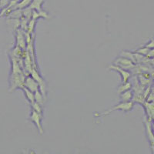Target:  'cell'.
Wrapping results in <instances>:
<instances>
[{"mask_svg": "<svg viewBox=\"0 0 154 154\" xmlns=\"http://www.w3.org/2000/svg\"><path fill=\"white\" fill-rule=\"evenodd\" d=\"M151 127H152V133H153V135H154V124L152 125V126H151Z\"/></svg>", "mask_w": 154, "mask_h": 154, "instance_id": "19", "label": "cell"}, {"mask_svg": "<svg viewBox=\"0 0 154 154\" xmlns=\"http://www.w3.org/2000/svg\"><path fill=\"white\" fill-rule=\"evenodd\" d=\"M23 89L24 90V93L25 94H26V98L28 99V100L29 101L30 103L35 102V96H34L33 92L30 91L29 89H28L27 88L25 87V86L23 88Z\"/></svg>", "mask_w": 154, "mask_h": 154, "instance_id": "11", "label": "cell"}, {"mask_svg": "<svg viewBox=\"0 0 154 154\" xmlns=\"http://www.w3.org/2000/svg\"><path fill=\"white\" fill-rule=\"evenodd\" d=\"M17 46L20 49H25L26 46V38L20 32H18L17 34Z\"/></svg>", "mask_w": 154, "mask_h": 154, "instance_id": "10", "label": "cell"}, {"mask_svg": "<svg viewBox=\"0 0 154 154\" xmlns=\"http://www.w3.org/2000/svg\"><path fill=\"white\" fill-rule=\"evenodd\" d=\"M14 1H15V2H19V1H21V0H14Z\"/></svg>", "mask_w": 154, "mask_h": 154, "instance_id": "21", "label": "cell"}, {"mask_svg": "<svg viewBox=\"0 0 154 154\" xmlns=\"http://www.w3.org/2000/svg\"><path fill=\"white\" fill-rule=\"evenodd\" d=\"M151 63H152V65L154 66V59H152V60H151Z\"/></svg>", "mask_w": 154, "mask_h": 154, "instance_id": "20", "label": "cell"}, {"mask_svg": "<svg viewBox=\"0 0 154 154\" xmlns=\"http://www.w3.org/2000/svg\"><path fill=\"white\" fill-rule=\"evenodd\" d=\"M35 20L32 19L31 21L28 23V32L29 33H32L33 32L34 28H35Z\"/></svg>", "mask_w": 154, "mask_h": 154, "instance_id": "15", "label": "cell"}, {"mask_svg": "<svg viewBox=\"0 0 154 154\" xmlns=\"http://www.w3.org/2000/svg\"><path fill=\"white\" fill-rule=\"evenodd\" d=\"M133 103L131 101L128 102H123L121 103L118 104L117 106H114L113 108L109 109V110L106 111V112H101V113H96L95 114V116L96 117H100V116H107L109 114H110L111 112H113L115 110H123L124 112H128V111H130L133 108Z\"/></svg>", "mask_w": 154, "mask_h": 154, "instance_id": "1", "label": "cell"}, {"mask_svg": "<svg viewBox=\"0 0 154 154\" xmlns=\"http://www.w3.org/2000/svg\"><path fill=\"white\" fill-rule=\"evenodd\" d=\"M146 47L148 48V49H154V39H152L150 40V42H149L148 44L146 45Z\"/></svg>", "mask_w": 154, "mask_h": 154, "instance_id": "18", "label": "cell"}, {"mask_svg": "<svg viewBox=\"0 0 154 154\" xmlns=\"http://www.w3.org/2000/svg\"><path fill=\"white\" fill-rule=\"evenodd\" d=\"M34 96H35V101L36 103H38V104H40V105H42L43 104V98L44 96L42 94L41 92H39V90H37L34 93Z\"/></svg>", "mask_w": 154, "mask_h": 154, "instance_id": "13", "label": "cell"}, {"mask_svg": "<svg viewBox=\"0 0 154 154\" xmlns=\"http://www.w3.org/2000/svg\"><path fill=\"white\" fill-rule=\"evenodd\" d=\"M24 86L29 89L30 91L35 93L39 89V85L32 76H27L24 81Z\"/></svg>", "mask_w": 154, "mask_h": 154, "instance_id": "4", "label": "cell"}, {"mask_svg": "<svg viewBox=\"0 0 154 154\" xmlns=\"http://www.w3.org/2000/svg\"><path fill=\"white\" fill-rule=\"evenodd\" d=\"M132 98H133V93L130 89L120 93V100L123 102L130 101Z\"/></svg>", "mask_w": 154, "mask_h": 154, "instance_id": "9", "label": "cell"}, {"mask_svg": "<svg viewBox=\"0 0 154 154\" xmlns=\"http://www.w3.org/2000/svg\"><path fill=\"white\" fill-rule=\"evenodd\" d=\"M145 123H146V133H147V136H148V139H149V142H150L152 151H153L154 152V135L152 131L150 120L149 121L146 120Z\"/></svg>", "mask_w": 154, "mask_h": 154, "instance_id": "6", "label": "cell"}, {"mask_svg": "<svg viewBox=\"0 0 154 154\" xmlns=\"http://www.w3.org/2000/svg\"><path fill=\"white\" fill-rule=\"evenodd\" d=\"M149 49H148V48H146L145 46L144 48H143V49H139V50L137 51V53H139V54L140 55H143V56H146L147 54H148V53H149Z\"/></svg>", "mask_w": 154, "mask_h": 154, "instance_id": "16", "label": "cell"}, {"mask_svg": "<svg viewBox=\"0 0 154 154\" xmlns=\"http://www.w3.org/2000/svg\"><path fill=\"white\" fill-rule=\"evenodd\" d=\"M11 0H0V6L2 8H5L9 5Z\"/></svg>", "mask_w": 154, "mask_h": 154, "instance_id": "17", "label": "cell"}, {"mask_svg": "<svg viewBox=\"0 0 154 154\" xmlns=\"http://www.w3.org/2000/svg\"><path fill=\"white\" fill-rule=\"evenodd\" d=\"M31 106H32V110L35 111V112H38V113L42 114V107H41V105L40 104H38V103H36V102H33V103H31Z\"/></svg>", "mask_w": 154, "mask_h": 154, "instance_id": "14", "label": "cell"}, {"mask_svg": "<svg viewBox=\"0 0 154 154\" xmlns=\"http://www.w3.org/2000/svg\"><path fill=\"white\" fill-rule=\"evenodd\" d=\"M132 85L130 82H123V84L121 85L119 88H118V93L120 94V93H123V92L126 91V90H129V89H131Z\"/></svg>", "mask_w": 154, "mask_h": 154, "instance_id": "12", "label": "cell"}, {"mask_svg": "<svg viewBox=\"0 0 154 154\" xmlns=\"http://www.w3.org/2000/svg\"><path fill=\"white\" fill-rule=\"evenodd\" d=\"M32 2V0H21L15 5L13 10L14 9H23L25 8L28 7Z\"/></svg>", "mask_w": 154, "mask_h": 154, "instance_id": "8", "label": "cell"}, {"mask_svg": "<svg viewBox=\"0 0 154 154\" xmlns=\"http://www.w3.org/2000/svg\"><path fill=\"white\" fill-rule=\"evenodd\" d=\"M109 69H113L116 72H119L121 75H122V78H123V82H126L129 79L131 76V73L130 72H128L126 70H125L124 69L121 68V67L117 66L115 65H111L109 67Z\"/></svg>", "mask_w": 154, "mask_h": 154, "instance_id": "5", "label": "cell"}, {"mask_svg": "<svg viewBox=\"0 0 154 154\" xmlns=\"http://www.w3.org/2000/svg\"><path fill=\"white\" fill-rule=\"evenodd\" d=\"M45 0H32V2H31L29 7L32 9V10H35L37 12H41L42 9V5L44 2Z\"/></svg>", "mask_w": 154, "mask_h": 154, "instance_id": "7", "label": "cell"}, {"mask_svg": "<svg viewBox=\"0 0 154 154\" xmlns=\"http://www.w3.org/2000/svg\"><path fill=\"white\" fill-rule=\"evenodd\" d=\"M30 119L32 122H33L38 129L39 134H43V129H42V124H41V119H42V114L38 113L35 111L32 110L30 115Z\"/></svg>", "mask_w": 154, "mask_h": 154, "instance_id": "3", "label": "cell"}, {"mask_svg": "<svg viewBox=\"0 0 154 154\" xmlns=\"http://www.w3.org/2000/svg\"><path fill=\"white\" fill-rule=\"evenodd\" d=\"M114 65L117 66H119L123 69H132L135 66L134 63L131 60H129V59H127L126 57H123V56L116 59L114 61Z\"/></svg>", "mask_w": 154, "mask_h": 154, "instance_id": "2", "label": "cell"}]
</instances>
